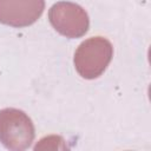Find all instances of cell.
I'll return each instance as SVG.
<instances>
[{
    "label": "cell",
    "mask_w": 151,
    "mask_h": 151,
    "mask_svg": "<svg viewBox=\"0 0 151 151\" xmlns=\"http://www.w3.org/2000/svg\"><path fill=\"white\" fill-rule=\"evenodd\" d=\"M35 136L31 118L21 110L6 107L0 110V142L13 151L26 150Z\"/></svg>",
    "instance_id": "2"
},
{
    "label": "cell",
    "mask_w": 151,
    "mask_h": 151,
    "mask_svg": "<svg viewBox=\"0 0 151 151\" xmlns=\"http://www.w3.org/2000/svg\"><path fill=\"white\" fill-rule=\"evenodd\" d=\"M113 55L112 44L104 37L83 41L74 53V67L85 79H94L104 73Z\"/></svg>",
    "instance_id": "1"
},
{
    "label": "cell",
    "mask_w": 151,
    "mask_h": 151,
    "mask_svg": "<svg viewBox=\"0 0 151 151\" xmlns=\"http://www.w3.org/2000/svg\"><path fill=\"white\" fill-rule=\"evenodd\" d=\"M45 9V0H0V22L12 27L34 24Z\"/></svg>",
    "instance_id": "4"
},
{
    "label": "cell",
    "mask_w": 151,
    "mask_h": 151,
    "mask_svg": "<svg viewBox=\"0 0 151 151\" xmlns=\"http://www.w3.org/2000/svg\"><path fill=\"white\" fill-rule=\"evenodd\" d=\"M48 20L58 33L71 39L83 37L90 27L85 9L70 1L55 2L48 11Z\"/></svg>",
    "instance_id": "3"
}]
</instances>
